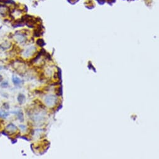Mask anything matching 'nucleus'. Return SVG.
I'll use <instances>...</instances> for the list:
<instances>
[{"label":"nucleus","instance_id":"nucleus-8","mask_svg":"<svg viewBox=\"0 0 159 159\" xmlns=\"http://www.w3.org/2000/svg\"><path fill=\"white\" fill-rule=\"evenodd\" d=\"M1 86L2 87H3V88H6V87H7L8 86V82H2L1 84Z\"/></svg>","mask_w":159,"mask_h":159},{"label":"nucleus","instance_id":"nucleus-2","mask_svg":"<svg viewBox=\"0 0 159 159\" xmlns=\"http://www.w3.org/2000/svg\"><path fill=\"white\" fill-rule=\"evenodd\" d=\"M12 81H13V84H14V85H16V86L20 85V84H21V82H22V80H21L20 78L14 76H13V78H12Z\"/></svg>","mask_w":159,"mask_h":159},{"label":"nucleus","instance_id":"nucleus-1","mask_svg":"<svg viewBox=\"0 0 159 159\" xmlns=\"http://www.w3.org/2000/svg\"><path fill=\"white\" fill-rule=\"evenodd\" d=\"M56 102V98L53 96H48L45 99V103L47 104V106H49V107L54 106V104H55Z\"/></svg>","mask_w":159,"mask_h":159},{"label":"nucleus","instance_id":"nucleus-11","mask_svg":"<svg viewBox=\"0 0 159 159\" xmlns=\"http://www.w3.org/2000/svg\"><path fill=\"white\" fill-rule=\"evenodd\" d=\"M4 109H9V106H8V104H7V103H4Z\"/></svg>","mask_w":159,"mask_h":159},{"label":"nucleus","instance_id":"nucleus-3","mask_svg":"<svg viewBox=\"0 0 159 159\" xmlns=\"http://www.w3.org/2000/svg\"><path fill=\"white\" fill-rule=\"evenodd\" d=\"M7 129L8 130L7 131H9V130H11V131H14V130H17V128H16V127L15 125H14V124H10L8 125L7 126Z\"/></svg>","mask_w":159,"mask_h":159},{"label":"nucleus","instance_id":"nucleus-7","mask_svg":"<svg viewBox=\"0 0 159 159\" xmlns=\"http://www.w3.org/2000/svg\"><path fill=\"white\" fill-rule=\"evenodd\" d=\"M36 43L38 45L40 46H43L45 44V42H44V41L43 40H42V39L38 40V41H37Z\"/></svg>","mask_w":159,"mask_h":159},{"label":"nucleus","instance_id":"nucleus-6","mask_svg":"<svg viewBox=\"0 0 159 159\" xmlns=\"http://www.w3.org/2000/svg\"><path fill=\"white\" fill-rule=\"evenodd\" d=\"M9 116V113L6 112L0 111V117L2 118H5V117H8Z\"/></svg>","mask_w":159,"mask_h":159},{"label":"nucleus","instance_id":"nucleus-9","mask_svg":"<svg viewBox=\"0 0 159 159\" xmlns=\"http://www.w3.org/2000/svg\"><path fill=\"white\" fill-rule=\"evenodd\" d=\"M99 4H104V3H106V0H96Z\"/></svg>","mask_w":159,"mask_h":159},{"label":"nucleus","instance_id":"nucleus-13","mask_svg":"<svg viewBox=\"0 0 159 159\" xmlns=\"http://www.w3.org/2000/svg\"><path fill=\"white\" fill-rule=\"evenodd\" d=\"M0 78H2V77H1V75H0Z\"/></svg>","mask_w":159,"mask_h":159},{"label":"nucleus","instance_id":"nucleus-10","mask_svg":"<svg viewBox=\"0 0 159 159\" xmlns=\"http://www.w3.org/2000/svg\"><path fill=\"white\" fill-rule=\"evenodd\" d=\"M116 1V0H108V3L109 4H110V5H112L113 3H114Z\"/></svg>","mask_w":159,"mask_h":159},{"label":"nucleus","instance_id":"nucleus-12","mask_svg":"<svg viewBox=\"0 0 159 159\" xmlns=\"http://www.w3.org/2000/svg\"><path fill=\"white\" fill-rule=\"evenodd\" d=\"M1 69H2V67H0V70H1Z\"/></svg>","mask_w":159,"mask_h":159},{"label":"nucleus","instance_id":"nucleus-4","mask_svg":"<svg viewBox=\"0 0 159 159\" xmlns=\"http://www.w3.org/2000/svg\"><path fill=\"white\" fill-rule=\"evenodd\" d=\"M26 97L24 95L22 94H20L18 96V102L20 103V104H22V103L24 101Z\"/></svg>","mask_w":159,"mask_h":159},{"label":"nucleus","instance_id":"nucleus-5","mask_svg":"<svg viewBox=\"0 0 159 159\" xmlns=\"http://www.w3.org/2000/svg\"><path fill=\"white\" fill-rule=\"evenodd\" d=\"M15 114H16L18 115V117L19 119L21 120V121L23 122V120H24V118H23V114L22 113V112L20 111L19 112H15Z\"/></svg>","mask_w":159,"mask_h":159}]
</instances>
